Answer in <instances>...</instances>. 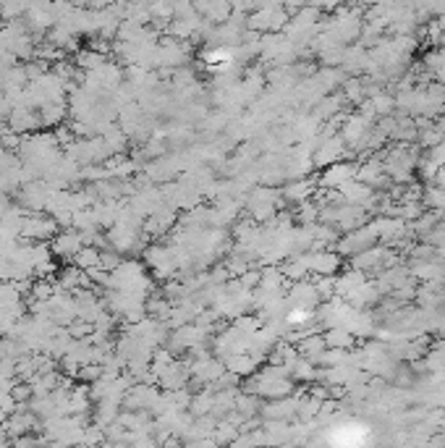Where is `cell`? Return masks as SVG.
I'll return each instance as SVG.
<instances>
[{"instance_id":"cell-7","label":"cell","mask_w":445,"mask_h":448,"mask_svg":"<svg viewBox=\"0 0 445 448\" xmlns=\"http://www.w3.org/2000/svg\"><path fill=\"white\" fill-rule=\"evenodd\" d=\"M325 341H327V346H348V343H351V336H348V328L346 330H330Z\"/></svg>"},{"instance_id":"cell-6","label":"cell","mask_w":445,"mask_h":448,"mask_svg":"<svg viewBox=\"0 0 445 448\" xmlns=\"http://www.w3.org/2000/svg\"><path fill=\"white\" fill-rule=\"evenodd\" d=\"M309 268H315L317 273H333L338 268V257L336 254H317V257H309Z\"/></svg>"},{"instance_id":"cell-4","label":"cell","mask_w":445,"mask_h":448,"mask_svg":"<svg viewBox=\"0 0 445 448\" xmlns=\"http://www.w3.org/2000/svg\"><path fill=\"white\" fill-rule=\"evenodd\" d=\"M354 173H357V168H351V165H333V168H330V171L325 173V184L343 186Z\"/></svg>"},{"instance_id":"cell-3","label":"cell","mask_w":445,"mask_h":448,"mask_svg":"<svg viewBox=\"0 0 445 448\" xmlns=\"http://www.w3.org/2000/svg\"><path fill=\"white\" fill-rule=\"evenodd\" d=\"M71 263L77 265V268H81V270H89V268H100V252L97 247H81V249L71 257Z\"/></svg>"},{"instance_id":"cell-5","label":"cell","mask_w":445,"mask_h":448,"mask_svg":"<svg viewBox=\"0 0 445 448\" xmlns=\"http://www.w3.org/2000/svg\"><path fill=\"white\" fill-rule=\"evenodd\" d=\"M105 63V53H100V50H81L77 55V66L84 68V71H92V68H97Z\"/></svg>"},{"instance_id":"cell-1","label":"cell","mask_w":445,"mask_h":448,"mask_svg":"<svg viewBox=\"0 0 445 448\" xmlns=\"http://www.w3.org/2000/svg\"><path fill=\"white\" fill-rule=\"evenodd\" d=\"M55 231H58V220H50V218H24V226H22V236L24 239H50Z\"/></svg>"},{"instance_id":"cell-2","label":"cell","mask_w":445,"mask_h":448,"mask_svg":"<svg viewBox=\"0 0 445 448\" xmlns=\"http://www.w3.org/2000/svg\"><path fill=\"white\" fill-rule=\"evenodd\" d=\"M84 247V241H81V233H74V231H65V233H61L58 239L53 241V254L55 257H63V260H71L74 254H77L79 249Z\"/></svg>"}]
</instances>
